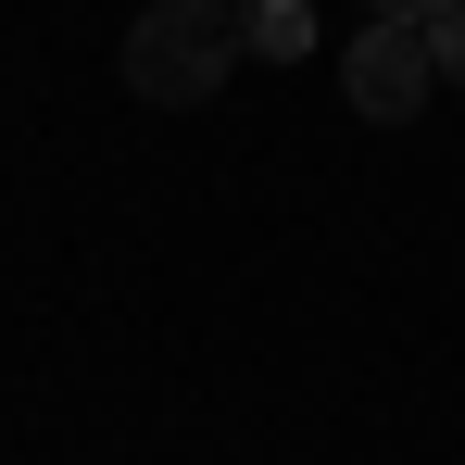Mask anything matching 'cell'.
<instances>
[{"mask_svg": "<svg viewBox=\"0 0 465 465\" xmlns=\"http://www.w3.org/2000/svg\"><path fill=\"white\" fill-rule=\"evenodd\" d=\"M227 64H239V13H227V0H152V13H139V38H126V88H139L152 114L214 101Z\"/></svg>", "mask_w": 465, "mask_h": 465, "instance_id": "1", "label": "cell"}, {"mask_svg": "<svg viewBox=\"0 0 465 465\" xmlns=\"http://www.w3.org/2000/svg\"><path fill=\"white\" fill-rule=\"evenodd\" d=\"M340 88H352V114H365V126H415V114H428V88H440V64H428V38H415V25H365V38H340Z\"/></svg>", "mask_w": 465, "mask_h": 465, "instance_id": "2", "label": "cell"}, {"mask_svg": "<svg viewBox=\"0 0 465 465\" xmlns=\"http://www.w3.org/2000/svg\"><path fill=\"white\" fill-rule=\"evenodd\" d=\"M239 51H252V64H302L314 51V0H264V13L239 25Z\"/></svg>", "mask_w": 465, "mask_h": 465, "instance_id": "3", "label": "cell"}, {"mask_svg": "<svg viewBox=\"0 0 465 465\" xmlns=\"http://www.w3.org/2000/svg\"><path fill=\"white\" fill-rule=\"evenodd\" d=\"M428 64H440V88H465V0L440 13V25H428Z\"/></svg>", "mask_w": 465, "mask_h": 465, "instance_id": "4", "label": "cell"}, {"mask_svg": "<svg viewBox=\"0 0 465 465\" xmlns=\"http://www.w3.org/2000/svg\"><path fill=\"white\" fill-rule=\"evenodd\" d=\"M440 13H453V0H365V25H415V38H428Z\"/></svg>", "mask_w": 465, "mask_h": 465, "instance_id": "5", "label": "cell"}, {"mask_svg": "<svg viewBox=\"0 0 465 465\" xmlns=\"http://www.w3.org/2000/svg\"><path fill=\"white\" fill-rule=\"evenodd\" d=\"M227 13H239V25H252V13H264V0H227Z\"/></svg>", "mask_w": 465, "mask_h": 465, "instance_id": "6", "label": "cell"}, {"mask_svg": "<svg viewBox=\"0 0 465 465\" xmlns=\"http://www.w3.org/2000/svg\"><path fill=\"white\" fill-rule=\"evenodd\" d=\"M139 13H152V0H139Z\"/></svg>", "mask_w": 465, "mask_h": 465, "instance_id": "7", "label": "cell"}]
</instances>
